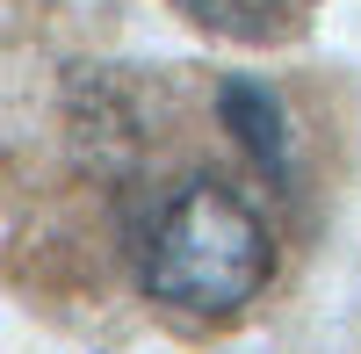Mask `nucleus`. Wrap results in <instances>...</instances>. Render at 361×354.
<instances>
[{
    "label": "nucleus",
    "mask_w": 361,
    "mask_h": 354,
    "mask_svg": "<svg viewBox=\"0 0 361 354\" xmlns=\"http://www.w3.org/2000/svg\"><path fill=\"white\" fill-rule=\"evenodd\" d=\"M195 29H217L231 44H275L296 29V0H173Z\"/></svg>",
    "instance_id": "7ed1b4c3"
},
{
    "label": "nucleus",
    "mask_w": 361,
    "mask_h": 354,
    "mask_svg": "<svg viewBox=\"0 0 361 354\" xmlns=\"http://www.w3.org/2000/svg\"><path fill=\"white\" fill-rule=\"evenodd\" d=\"M267 275H275V239L246 195L217 173H195L180 181L159 210L152 231L137 246V282L145 297L188 318H231L246 311Z\"/></svg>",
    "instance_id": "f257e3e1"
},
{
    "label": "nucleus",
    "mask_w": 361,
    "mask_h": 354,
    "mask_svg": "<svg viewBox=\"0 0 361 354\" xmlns=\"http://www.w3.org/2000/svg\"><path fill=\"white\" fill-rule=\"evenodd\" d=\"M217 116H224V130L253 152V166L267 173V181H289V116L275 102V87L231 73V80H217Z\"/></svg>",
    "instance_id": "f03ea898"
}]
</instances>
